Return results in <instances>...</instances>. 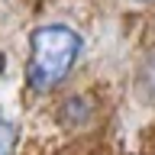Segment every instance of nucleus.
Instances as JSON below:
<instances>
[{
  "label": "nucleus",
  "mask_w": 155,
  "mask_h": 155,
  "mask_svg": "<svg viewBox=\"0 0 155 155\" xmlns=\"http://www.w3.org/2000/svg\"><path fill=\"white\" fill-rule=\"evenodd\" d=\"M81 36L71 26H39L29 36V68L26 78L36 91H52L61 78L71 71L78 52H81Z\"/></svg>",
  "instance_id": "1"
},
{
  "label": "nucleus",
  "mask_w": 155,
  "mask_h": 155,
  "mask_svg": "<svg viewBox=\"0 0 155 155\" xmlns=\"http://www.w3.org/2000/svg\"><path fill=\"white\" fill-rule=\"evenodd\" d=\"M142 3H155V0H142Z\"/></svg>",
  "instance_id": "5"
},
{
  "label": "nucleus",
  "mask_w": 155,
  "mask_h": 155,
  "mask_svg": "<svg viewBox=\"0 0 155 155\" xmlns=\"http://www.w3.org/2000/svg\"><path fill=\"white\" fill-rule=\"evenodd\" d=\"M16 152V126L7 116H0V155H13Z\"/></svg>",
  "instance_id": "2"
},
{
  "label": "nucleus",
  "mask_w": 155,
  "mask_h": 155,
  "mask_svg": "<svg viewBox=\"0 0 155 155\" xmlns=\"http://www.w3.org/2000/svg\"><path fill=\"white\" fill-rule=\"evenodd\" d=\"M3 68H7V55H3V52H0V71H3Z\"/></svg>",
  "instance_id": "4"
},
{
  "label": "nucleus",
  "mask_w": 155,
  "mask_h": 155,
  "mask_svg": "<svg viewBox=\"0 0 155 155\" xmlns=\"http://www.w3.org/2000/svg\"><path fill=\"white\" fill-rule=\"evenodd\" d=\"M149 87H152V94H155V58L149 61Z\"/></svg>",
  "instance_id": "3"
}]
</instances>
